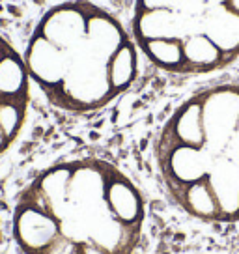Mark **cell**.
I'll return each instance as SVG.
<instances>
[{
  "label": "cell",
  "mask_w": 239,
  "mask_h": 254,
  "mask_svg": "<svg viewBox=\"0 0 239 254\" xmlns=\"http://www.w3.org/2000/svg\"><path fill=\"white\" fill-rule=\"evenodd\" d=\"M30 86L23 55L0 34V159L17 142L26 124Z\"/></svg>",
  "instance_id": "5b68a950"
},
{
  "label": "cell",
  "mask_w": 239,
  "mask_h": 254,
  "mask_svg": "<svg viewBox=\"0 0 239 254\" xmlns=\"http://www.w3.org/2000/svg\"><path fill=\"white\" fill-rule=\"evenodd\" d=\"M131 34L161 71L217 73L239 58V0H135Z\"/></svg>",
  "instance_id": "277c9868"
},
{
  "label": "cell",
  "mask_w": 239,
  "mask_h": 254,
  "mask_svg": "<svg viewBox=\"0 0 239 254\" xmlns=\"http://www.w3.org/2000/svg\"><path fill=\"white\" fill-rule=\"evenodd\" d=\"M23 60L30 82L49 103L92 114L135 84L140 51L125 24L92 0H65L40 17Z\"/></svg>",
  "instance_id": "7a4b0ae2"
},
{
  "label": "cell",
  "mask_w": 239,
  "mask_h": 254,
  "mask_svg": "<svg viewBox=\"0 0 239 254\" xmlns=\"http://www.w3.org/2000/svg\"><path fill=\"white\" fill-rule=\"evenodd\" d=\"M146 222L140 189L99 157L56 161L19 190L11 236L19 254H133Z\"/></svg>",
  "instance_id": "6da1fadb"
},
{
  "label": "cell",
  "mask_w": 239,
  "mask_h": 254,
  "mask_svg": "<svg viewBox=\"0 0 239 254\" xmlns=\"http://www.w3.org/2000/svg\"><path fill=\"white\" fill-rule=\"evenodd\" d=\"M153 151L167 194L185 215L239 224V82L183 99L161 126Z\"/></svg>",
  "instance_id": "3957f363"
}]
</instances>
